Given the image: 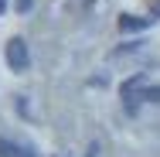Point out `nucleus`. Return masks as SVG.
I'll return each instance as SVG.
<instances>
[{
    "label": "nucleus",
    "instance_id": "1",
    "mask_svg": "<svg viewBox=\"0 0 160 157\" xmlns=\"http://www.w3.org/2000/svg\"><path fill=\"white\" fill-rule=\"evenodd\" d=\"M7 65H10L14 72H24V68L31 65V55H28V44H24L21 38H10V41H7Z\"/></svg>",
    "mask_w": 160,
    "mask_h": 157
},
{
    "label": "nucleus",
    "instance_id": "2",
    "mask_svg": "<svg viewBox=\"0 0 160 157\" xmlns=\"http://www.w3.org/2000/svg\"><path fill=\"white\" fill-rule=\"evenodd\" d=\"M0 157H34L28 144H14V140H0Z\"/></svg>",
    "mask_w": 160,
    "mask_h": 157
},
{
    "label": "nucleus",
    "instance_id": "3",
    "mask_svg": "<svg viewBox=\"0 0 160 157\" xmlns=\"http://www.w3.org/2000/svg\"><path fill=\"white\" fill-rule=\"evenodd\" d=\"M119 28H123V31H136V28H147V21H136V17H119Z\"/></svg>",
    "mask_w": 160,
    "mask_h": 157
},
{
    "label": "nucleus",
    "instance_id": "4",
    "mask_svg": "<svg viewBox=\"0 0 160 157\" xmlns=\"http://www.w3.org/2000/svg\"><path fill=\"white\" fill-rule=\"evenodd\" d=\"M3 10H7V0H0V14H3Z\"/></svg>",
    "mask_w": 160,
    "mask_h": 157
}]
</instances>
